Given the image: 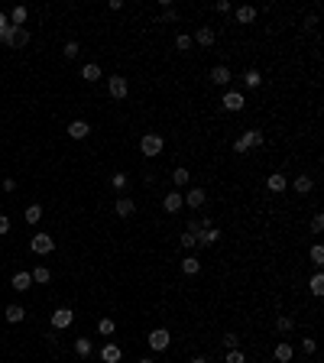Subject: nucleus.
Returning <instances> with one entry per match:
<instances>
[{"mask_svg": "<svg viewBox=\"0 0 324 363\" xmlns=\"http://www.w3.org/2000/svg\"><path fill=\"white\" fill-rule=\"evenodd\" d=\"M208 78H211V85H217V88H227V85H230V68H227V65H214L211 68V75H208Z\"/></svg>", "mask_w": 324, "mask_h": 363, "instance_id": "nucleus-8", "label": "nucleus"}, {"mask_svg": "<svg viewBox=\"0 0 324 363\" xmlns=\"http://www.w3.org/2000/svg\"><path fill=\"white\" fill-rule=\"evenodd\" d=\"M214 10H217V13H230V0H217Z\"/></svg>", "mask_w": 324, "mask_h": 363, "instance_id": "nucleus-44", "label": "nucleus"}, {"mask_svg": "<svg viewBox=\"0 0 324 363\" xmlns=\"http://www.w3.org/2000/svg\"><path fill=\"white\" fill-rule=\"evenodd\" d=\"M162 136L159 133H146L143 139H139V149H143V156H159L162 153Z\"/></svg>", "mask_w": 324, "mask_h": 363, "instance_id": "nucleus-5", "label": "nucleus"}, {"mask_svg": "<svg viewBox=\"0 0 324 363\" xmlns=\"http://www.w3.org/2000/svg\"><path fill=\"white\" fill-rule=\"evenodd\" d=\"M162 23H175L179 20V10H172V7H162V16H159Z\"/></svg>", "mask_w": 324, "mask_h": 363, "instance_id": "nucleus-40", "label": "nucleus"}, {"mask_svg": "<svg viewBox=\"0 0 324 363\" xmlns=\"http://www.w3.org/2000/svg\"><path fill=\"white\" fill-rule=\"evenodd\" d=\"M308 260L314 263V266H321V263H324V246L321 243H314L311 250H308Z\"/></svg>", "mask_w": 324, "mask_h": 363, "instance_id": "nucleus-35", "label": "nucleus"}, {"mask_svg": "<svg viewBox=\"0 0 324 363\" xmlns=\"http://www.w3.org/2000/svg\"><path fill=\"white\" fill-rule=\"evenodd\" d=\"M288 185H292V188H295V191H299V194H308V191L314 188V182H311V175H299V179H292V182H288Z\"/></svg>", "mask_w": 324, "mask_h": 363, "instance_id": "nucleus-22", "label": "nucleus"}, {"mask_svg": "<svg viewBox=\"0 0 324 363\" xmlns=\"http://www.w3.org/2000/svg\"><path fill=\"white\" fill-rule=\"evenodd\" d=\"M182 272H185V276H198V272H201V260H198V256H185V260H182Z\"/></svg>", "mask_w": 324, "mask_h": 363, "instance_id": "nucleus-23", "label": "nucleus"}, {"mask_svg": "<svg viewBox=\"0 0 324 363\" xmlns=\"http://www.w3.org/2000/svg\"><path fill=\"white\" fill-rule=\"evenodd\" d=\"M72 321H75V312H72V308H55V312H52V331L72 327Z\"/></svg>", "mask_w": 324, "mask_h": 363, "instance_id": "nucleus-7", "label": "nucleus"}, {"mask_svg": "<svg viewBox=\"0 0 324 363\" xmlns=\"http://www.w3.org/2000/svg\"><path fill=\"white\" fill-rule=\"evenodd\" d=\"M75 353H78L81 360H87V357L94 353V344L87 341V338H78V341H75Z\"/></svg>", "mask_w": 324, "mask_h": 363, "instance_id": "nucleus-25", "label": "nucleus"}, {"mask_svg": "<svg viewBox=\"0 0 324 363\" xmlns=\"http://www.w3.org/2000/svg\"><path fill=\"white\" fill-rule=\"evenodd\" d=\"M302 350H305V353H314V350H318V344H314V338H302Z\"/></svg>", "mask_w": 324, "mask_h": 363, "instance_id": "nucleus-43", "label": "nucleus"}, {"mask_svg": "<svg viewBox=\"0 0 324 363\" xmlns=\"http://www.w3.org/2000/svg\"><path fill=\"white\" fill-rule=\"evenodd\" d=\"M78 52H81V46H78V42L72 39V42H65V49H62V55H65V59H75V55H78Z\"/></svg>", "mask_w": 324, "mask_h": 363, "instance_id": "nucleus-39", "label": "nucleus"}, {"mask_svg": "<svg viewBox=\"0 0 324 363\" xmlns=\"http://www.w3.org/2000/svg\"><path fill=\"white\" fill-rule=\"evenodd\" d=\"M113 211H117V217H130L136 211V205H133V198H127V194H120L117 201H113Z\"/></svg>", "mask_w": 324, "mask_h": 363, "instance_id": "nucleus-13", "label": "nucleus"}, {"mask_svg": "<svg viewBox=\"0 0 324 363\" xmlns=\"http://www.w3.org/2000/svg\"><path fill=\"white\" fill-rule=\"evenodd\" d=\"M224 350H240V338H237V334H224Z\"/></svg>", "mask_w": 324, "mask_h": 363, "instance_id": "nucleus-37", "label": "nucleus"}, {"mask_svg": "<svg viewBox=\"0 0 324 363\" xmlns=\"http://www.w3.org/2000/svg\"><path fill=\"white\" fill-rule=\"evenodd\" d=\"M4 191H16V182L13 179H4Z\"/></svg>", "mask_w": 324, "mask_h": 363, "instance_id": "nucleus-48", "label": "nucleus"}, {"mask_svg": "<svg viewBox=\"0 0 324 363\" xmlns=\"http://www.w3.org/2000/svg\"><path fill=\"white\" fill-rule=\"evenodd\" d=\"M221 104H224V110L240 114V110H243V104H247V97H243V91H230V88H227L224 97H221Z\"/></svg>", "mask_w": 324, "mask_h": 363, "instance_id": "nucleus-4", "label": "nucleus"}, {"mask_svg": "<svg viewBox=\"0 0 324 363\" xmlns=\"http://www.w3.org/2000/svg\"><path fill=\"white\" fill-rule=\"evenodd\" d=\"M139 363H156V360H153V357H143V360H139Z\"/></svg>", "mask_w": 324, "mask_h": 363, "instance_id": "nucleus-51", "label": "nucleus"}, {"mask_svg": "<svg viewBox=\"0 0 324 363\" xmlns=\"http://www.w3.org/2000/svg\"><path fill=\"white\" fill-rule=\"evenodd\" d=\"M321 230H324V217L314 214V217H311V234H321Z\"/></svg>", "mask_w": 324, "mask_h": 363, "instance_id": "nucleus-42", "label": "nucleus"}, {"mask_svg": "<svg viewBox=\"0 0 324 363\" xmlns=\"http://www.w3.org/2000/svg\"><path fill=\"white\" fill-rule=\"evenodd\" d=\"M30 246H33V253H36V256H49L52 250H55V237H52V234H33Z\"/></svg>", "mask_w": 324, "mask_h": 363, "instance_id": "nucleus-2", "label": "nucleus"}, {"mask_svg": "<svg viewBox=\"0 0 324 363\" xmlns=\"http://www.w3.org/2000/svg\"><path fill=\"white\" fill-rule=\"evenodd\" d=\"M292 327H295V321H292L288 315H279V318H276V331H279V334H288Z\"/></svg>", "mask_w": 324, "mask_h": 363, "instance_id": "nucleus-32", "label": "nucleus"}, {"mask_svg": "<svg viewBox=\"0 0 324 363\" xmlns=\"http://www.w3.org/2000/svg\"><path fill=\"white\" fill-rule=\"evenodd\" d=\"M188 363H208V360L204 357H195V360H188Z\"/></svg>", "mask_w": 324, "mask_h": 363, "instance_id": "nucleus-50", "label": "nucleus"}, {"mask_svg": "<svg viewBox=\"0 0 324 363\" xmlns=\"http://www.w3.org/2000/svg\"><path fill=\"white\" fill-rule=\"evenodd\" d=\"M256 13H259V10H256V7H250V4H247V7H237V23L247 26V23L256 20Z\"/></svg>", "mask_w": 324, "mask_h": 363, "instance_id": "nucleus-24", "label": "nucleus"}, {"mask_svg": "<svg viewBox=\"0 0 324 363\" xmlns=\"http://www.w3.org/2000/svg\"><path fill=\"white\" fill-rule=\"evenodd\" d=\"M179 243L185 246V250H191V246H198V243H195V234H188V230H185V234L179 237Z\"/></svg>", "mask_w": 324, "mask_h": 363, "instance_id": "nucleus-41", "label": "nucleus"}, {"mask_svg": "<svg viewBox=\"0 0 324 363\" xmlns=\"http://www.w3.org/2000/svg\"><path fill=\"white\" fill-rule=\"evenodd\" d=\"M0 234H10V217L0 214Z\"/></svg>", "mask_w": 324, "mask_h": 363, "instance_id": "nucleus-47", "label": "nucleus"}, {"mask_svg": "<svg viewBox=\"0 0 324 363\" xmlns=\"http://www.w3.org/2000/svg\"><path fill=\"white\" fill-rule=\"evenodd\" d=\"M188 179H191V175H188V169H175V172H172V182H175V188L188 185Z\"/></svg>", "mask_w": 324, "mask_h": 363, "instance_id": "nucleus-36", "label": "nucleus"}, {"mask_svg": "<svg viewBox=\"0 0 324 363\" xmlns=\"http://www.w3.org/2000/svg\"><path fill=\"white\" fill-rule=\"evenodd\" d=\"M273 357H276L279 363H292V357H295V350H292V344H285V341H279V344H276V350H273Z\"/></svg>", "mask_w": 324, "mask_h": 363, "instance_id": "nucleus-17", "label": "nucleus"}, {"mask_svg": "<svg viewBox=\"0 0 324 363\" xmlns=\"http://www.w3.org/2000/svg\"><path fill=\"white\" fill-rule=\"evenodd\" d=\"M217 240H221V230L217 227H208V230H198L195 234V243H201V246H214Z\"/></svg>", "mask_w": 324, "mask_h": 363, "instance_id": "nucleus-11", "label": "nucleus"}, {"mask_svg": "<svg viewBox=\"0 0 324 363\" xmlns=\"http://www.w3.org/2000/svg\"><path fill=\"white\" fill-rule=\"evenodd\" d=\"M191 39H195L201 49H211V46H214V39H217V33L211 30V26H201V30H198V33H195V36H191Z\"/></svg>", "mask_w": 324, "mask_h": 363, "instance_id": "nucleus-10", "label": "nucleus"}, {"mask_svg": "<svg viewBox=\"0 0 324 363\" xmlns=\"http://www.w3.org/2000/svg\"><path fill=\"white\" fill-rule=\"evenodd\" d=\"M26 42H30V33H26V26H7V30L0 33V46L23 49Z\"/></svg>", "mask_w": 324, "mask_h": 363, "instance_id": "nucleus-1", "label": "nucleus"}, {"mask_svg": "<svg viewBox=\"0 0 324 363\" xmlns=\"http://www.w3.org/2000/svg\"><path fill=\"white\" fill-rule=\"evenodd\" d=\"M169 344H172V334L165 331V327H153V331H150V350L159 353V350L169 347Z\"/></svg>", "mask_w": 324, "mask_h": 363, "instance_id": "nucleus-6", "label": "nucleus"}, {"mask_svg": "<svg viewBox=\"0 0 324 363\" xmlns=\"http://www.w3.org/2000/svg\"><path fill=\"white\" fill-rule=\"evenodd\" d=\"M233 153H237V156H247V153H250V149H247V146H243V139H233Z\"/></svg>", "mask_w": 324, "mask_h": 363, "instance_id": "nucleus-45", "label": "nucleus"}, {"mask_svg": "<svg viewBox=\"0 0 324 363\" xmlns=\"http://www.w3.org/2000/svg\"><path fill=\"white\" fill-rule=\"evenodd\" d=\"M191 46H195V39H191L188 33H179V36H175V49H179V52H188Z\"/></svg>", "mask_w": 324, "mask_h": 363, "instance_id": "nucleus-31", "label": "nucleus"}, {"mask_svg": "<svg viewBox=\"0 0 324 363\" xmlns=\"http://www.w3.org/2000/svg\"><path fill=\"white\" fill-rule=\"evenodd\" d=\"M110 185L117 188L120 194H127V188H130V179H127V172H113L110 175Z\"/></svg>", "mask_w": 324, "mask_h": 363, "instance_id": "nucleus-26", "label": "nucleus"}, {"mask_svg": "<svg viewBox=\"0 0 324 363\" xmlns=\"http://www.w3.org/2000/svg\"><path fill=\"white\" fill-rule=\"evenodd\" d=\"M308 289H311V295H324V276L321 272H314V276L308 279Z\"/></svg>", "mask_w": 324, "mask_h": 363, "instance_id": "nucleus-30", "label": "nucleus"}, {"mask_svg": "<svg viewBox=\"0 0 324 363\" xmlns=\"http://www.w3.org/2000/svg\"><path fill=\"white\" fill-rule=\"evenodd\" d=\"M240 139H243V146H247V149H259L262 143H266V136H262L259 130H247V133H243Z\"/></svg>", "mask_w": 324, "mask_h": 363, "instance_id": "nucleus-18", "label": "nucleus"}, {"mask_svg": "<svg viewBox=\"0 0 324 363\" xmlns=\"http://www.w3.org/2000/svg\"><path fill=\"white\" fill-rule=\"evenodd\" d=\"M243 85H247V88H259L262 85V75L256 72V68H247V72H243Z\"/></svg>", "mask_w": 324, "mask_h": 363, "instance_id": "nucleus-28", "label": "nucleus"}, {"mask_svg": "<svg viewBox=\"0 0 324 363\" xmlns=\"http://www.w3.org/2000/svg\"><path fill=\"white\" fill-rule=\"evenodd\" d=\"M120 357H124V350H120L117 344H104L101 347V360L104 363H120Z\"/></svg>", "mask_w": 324, "mask_h": 363, "instance_id": "nucleus-16", "label": "nucleus"}, {"mask_svg": "<svg viewBox=\"0 0 324 363\" xmlns=\"http://www.w3.org/2000/svg\"><path fill=\"white\" fill-rule=\"evenodd\" d=\"M7 26H10V20H7V13H4V10H0V33H4V30H7Z\"/></svg>", "mask_w": 324, "mask_h": 363, "instance_id": "nucleus-49", "label": "nucleus"}, {"mask_svg": "<svg viewBox=\"0 0 324 363\" xmlns=\"http://www.w3.org/2000/svg\"><path fill=\"white\" fill-rule=\"evenodd\" d=\"M81 78H84V81H98V78H101V65H98V62H87V65L81 68Z\"/></svg>", "mask_w": 324, "mask_h": 363, "instance_id": "nucleus-27", "label": "nucleus"}, {"mask_svg": "<svg viewBox=\"0 0 324 363\" xmlns=\"http://www.w3.org/2000/svg\"><path fill=\"white\" fill-rule=\"evenodd\" d=\"M30 276H33V282H39V286H46V282L52 279V272H49L46 266H36V269L30 272Z\"/></svg>", "mask_w": 324, "mask_h": 363, "instance_id": "nucleus-33", "label": "nucleus"}, {"mask_svg": "<svg viewBox=\"0 0 324 363\" xmlns=\"http://www.w3.org/2000/svg\"><path fill=\"white\" fill-rule=\"evenodd\" d=\"M113 331H117V324H113L110 318H101V321H98V334H104V338H110Z\"/></svg>", "mask_w": 324, "mask_h": 363, "instance_id": "nucleus-34", "label": "nucleus"}, {"mask_svg": "<svg viewBox=\"0 0 324 363\" xmlns=\"http://www.w3.org/2000/svg\"><path fill=\"white\" fill-rule=\"evenodd\" d=\"M182 208H185V198H182L179 191H169L162 198V211H165V214H175V211H182Z\"/></svg>", "mask_w": 324, "mask_h": 363, "instance_id": "nucleus-9", "label": "nucleus"}, {"mask_svg": "<svg viewBox=\"0 0 324 363\" xmlns=\"http://www.w3.org/2000/svg\"><path fill=\"white\" fill-rule=\"evenodd\" d=\"M7 20H10V26H23L30 20V10H26V7H13V10L7 13Z\"/></svg>", "mask_w": 324, "mask_h": 363, "instance_id": "nucleus-21", "label": "nucleus"}, {"mask_svg": "<svg viewBox=\"0 0 324 363\" xmlns=\"http://www.w3.org/2000/svg\"><path fill=\"white\" fill-rule=\"evenodd\" d=\"M107 91H110L113 101H124V97L130 94V81H127L124 75H110L107 78Z\"/></svg>", "mask_w": 324, "mask_h": 363, "instance_id": "nucleus-3", "label": "nucleus"}, {"mask_svg": "<svg viewBox=\"0 0 324 363\" xmlns=\"http://www.w3.org/2000/svg\"><path fill=\"white\" fill-rule=\"evenodd\" d=\"M208 227H214V224H211V217H208V214H201V220H198V230H208Z\"/></svg>", "mask_w": 324, "mask_h": 363, "instance_id": "nucleus-46", "label": "nucleus"}, {"mask_svg": "<svg viewBox=\"0 0 324 363\" xmlns=\"http://www.w3.org/2000/svg\"><path fill=\"white\" fill-rule=\"evenodd\" d=\"M23 217H26V224H39V217H42V205H30L23 211Z\"/></svg>", "mask_w": 324, "mask_h": 363, "instance_id": "nucleus-29", "label": "nucleus"}, {"mask_svg": "<svg viewBox=\"0 0 324 363\" xmlns=\"http://www.w3.org/2000/svg\"><path fill=\"white\" fill-rule=\"evenodd\" d=\"M266 188H269V191H276V194H282V191L288 188V179H285L282 172H273V175L266 179Z\"/></svg>", "mask_w": 324, "mask_h": 363, "instance_id": "nucleus-15", "label": "nucleus"}, {"mask_svg": "<svg viewBox=\"0 0 324 363\" xmlns=\"http://www.w3.org/2000/svg\"><path fill=\"white\" fill-rule=\"evenodd\" d=\"M87 133H91V123H87V120H72V123H68V136H72V139H84Z\"/></svg>", "mask_w": 324, "mask_h": 363, "instance_id": "nucleus-14", "label": "nucleus"}, {"mask_svg": "<svg viewBox=\"0 0 324 363\" xmlns=\"http://www.w3.org/2000/svg\"><path fill=\"white\" fill-rule=\"evenodd\" d=\"M4 318H7L10 324H20L23 318H26V308H23V305H7V308H4Z\"/></svg>", "mask_w": 324, "mask_h": 363, "instance_id": "nucleus-19", "label": "nucleus"}, {"mask_svg": "<svg viewBox=\"0 0 324 363\" xmlns=\"http://www.w3.org/2000/svg\"><path fill=\"white\" fill-rule=\"evenodd\" d=\"M10 286H13L16 292H26V289L33 286V276H30V272H26V269H20V272H16V276L10 279Z\"/></svg>", "mask_w": 324, "mask_h": 363, "instance_id": "nucleus-20", "label": "nucleus"}, {"mask_svg": "<svg viewBox=\"0 0 324 363\" xmlns=\"http://www.w3.org/2000/svg\"><path fill=\"white\" fill-rule=\"evenodd\" d=\"M224 363H247V353H243V350H227Z\"/></svg>", "mask_w": 324, "mask_h": 363, "instance_id": "nucleus-38", "label": "nucleus"}, {"mask_svg": "<svg viewBox=\"0 0 324 363\" xmlns=\"http://www.w3.org/2000/svg\"><path fill=\"white\" fill-rule=\"evenodd\" d=\"M182 198H185V208H204L208 194L204 188H188V194H182Z\"/></svg>", "mask_w": 324, "mask_h": 363, "instance_id": "nucleus-12", "label": "nucleus"}]
</instances>
